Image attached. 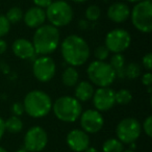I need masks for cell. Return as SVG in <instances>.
<instances>
[{
	"instance_id": "1",
	"label": "cell",
	"mask_w": 152,
	"mask_h": 152,
	"mask_svg": "<svg viewBox=\"0 0 152 152\" xmlns=\"http://www.w3.org/2000/svg\"><path fill=\"white\" fill-rule=\"evenodd\" d=\"M61 56L72 67H78L87 63L90 57V47L85 39L76 34L66 37L61 45Z\"/></svg>"
},
{
	"instance_id": "2",
	"label": "cell",
	"mask_w": 152,
	"mask_h": 152,
	"mask_svg": "<svg viewBox=\"0 0 152 152\" xmlns=\"http://www.w3.org/2000/svg\"><path fill=\"white\" fill-rule=\"evenodd\" d=\"M59 40L61 34L58 28L51 24H43L36 29L32 39V45L37 54L48 55L57 49Z\"/></svg>"
},
{
	"instance_id": "3",
	"label": "cell",
	"mask_w": 152,
	"mask_h": 152,
	"mask_svg": "<svg viewBox=\"0 0 152 152\" xmlns=\"http://www.w3.org/2000/svg\"><path fill=\"white\" fill-rule=\"evenodd\" d=\"M24 112L31 118H43L52 110L50 96L41 90H34L27 93L23 100Z\"/></svg>"
},
{
	"instance_id": "4",
	"label": "cell",
	"mask_w": 152,
	"mask_h": 152,
	"mask_svg": "<svg viewBox=\"0 0 152 152\" xmlns=\"http://www.w3.org/2000/svg\"><path fill=\"white\" fill-rule=\"evenodd\" d=\"M52 110L58 120L66 123H73L80 117L83 107L80 101L75 97L63 96L54 101L52 104Z\"/></svg>"
},
{
	"instance_id": "5",
	"label": "cell",
	"mask_w": 152,
	"mask_h": 152,
	"mask_svg": "<svg viewBox=\"0 0 152 152\" xmlns=\"http://www.w3.org/2000/svg\"><path fill=\"white\" fill-rule=\"evenodd\" d=\"M87 73L93 85L99 88L110 87L116 79V74L110 63L94 61L89 65Z\"/></svg>"
},
{
	"instance_id": "6",
	"label": "cell",
	"mask_w": 152,
	"mask_h": 152,
	"mask_svg": "<svg viewBox=\"0 0 152 152\" xmlns=\"http://www.w3.org/2000/svg\"><path fill=\"white\" fill-rule=\"evenodd\" d=\"M132 25L139 31L149 34L152 30V2L151 0H142L135 3L130 12Z\"/></svg>"
},
{
	"instance_id": "7",
	"label": "cell",
	"mask_w": 152,
	"mask_h": 152,
	"mask_svg": "<svg viewBox=\"0 0 152 152\" xmlns=\"http://www.w3.org/2000/svg\"><path fill=\"white\" fill-rule=\"evenodd\" d=\"M46 19L55 27H64L73 20V10L65 0L52 1L45 11Z\"/></svg>"
},
{
	"instance_id": "8",
	"label": "cell",
	"mask_w": 152,
	"mask_h": 152,
	"mask_svg": "<svg viewBox=\"0 0 152 152\" xmlns=\"http://www.w3.org/2000/svg\"><path fill=\"white\" fill-rule=\"evenodd\" d=\"M142 132V125L134 118H125L119 122L116 128V134L123 144L134 143Z\"/></svg>"
},
{
	"instance_id": "9",
	"label": "cell",
	"mask_w": 152,
	"mask_h": 152,
	"mask_svg": "<svg viewBox=\"0 0 152 152\" xmlns=\"http://www.w3.org/2000/svg\"><path fill=\"white\" fill-rule=\"evenodd\" d=\"M131 37L127 30L116 28L107 32L105 37V46L113 53H122L129 48Z\"/></svg>"
},
{
	"instance_id": "10",
	"label": "cell",
	"mask_w": 152,
	"mask_h": 152,
	"mask_svg": "<svg viewBox=\"0 0 152 152\" xmlns=\"http://www.w3.org/2000/svg\"><path fill=\"white\" fill-rule=\"evenodd\" d=\"M56 72V66L51 57L47 55H41L34 61L32 73L34 77L41 83H48L54 77Z\"/></svg>"
},
{
	"instance_id": "11",
	"label": "cell",
	"mask_w": 152,
	"mask_h": 152,
	"mask_svg": "<svg viewBox=\"0 0 152 152\" xmlns=\"http://www.w3.org/2000/svg\"><path fill=\"white\" fill-rule=\"evenodd\" d=\"M48 143L47 132L41 126H32L24 137V148L28 152H41Z\"/></svg>"
},
{
	"instance_id": "12",
	"label": "cell",
	"mask_w": 152,
	"mask_h": 152,
	"mask_svg": "<svg viewBox=\"0 0 152 152\" xmlns=\"http://www.w3.org/2000/svg\"><path fill=\"white\" fill-rule=\"evenodd\" d=\"M81 128L87 133H97L102 129L104 119L101 113L96 110H88L80 115Z\"/></svg>"
},
{
	"instance_id": "13",
	"label": "cell",
	"mask_w": 152,
	"mask_h": 152,
	"mask_svg": "<svg viewBox=\"0 0 152 152\" xmlns=\"http://www.w3.org/2000/svg\"><path fill=\"white\" fill-rule=\"evenodd\" d=\"M94 107L98 112H107L116 104L115 91L110 87L99 88L92 97Z\"/></svg>"
},
{
	"instance_id": "14",
	"label": "cell",
	"mask_w": 152,
	"mask_h": 152,
	"mask_svg": "<svg viewBox=\"0 0 152 152\" xmlns=\"http://www.w3.org/2000/svg\"><path fill=\"white\" fill-rule=\"evenodd\" d=\"M67 145L75 152H83L90 146V137L81 129H73L67 135Z\"/></svg>"
},
{
	"instance_id": "15",
	"label": "cell",
	"mask_w": 152,
	"mask_h": 152,
	"mask_svg": "<svg viewBox=\"0 0 152 152\" xmlns=\"http://www.w3.org/2000/svg\"><path fill=\"white\" fill-rule=\"evenodd\" d=\"M14 54L21 59H31L34 61L37 58V53L34 51L32 42L26 40V39L20 38L14 41L12 45Z\"/></svg>"
},
{
	"instance_id": "16",
	"label": "cell",
	"mask_w": 152,
	"mask_h": 152,
	"mask_svg": "<svg viewBox=\"0 0 152 152\" xmlns=\"http://www.w3.org/2000/svg\"><path fill=\"white\" fill-rule=\"evenodd\" d=\"M22 20L29 28H36L37 29L45 23L46 14H45V11L43 9L34 7L27 10L25 14H23V19Z\"/></svg>"
},
{
	"instance_id": "17",
	"label": "cell",
	"mask_w": 152,
	"mask_h": 152,
	"mask_svg": "<svg viewBox=\"0 0 152 152\" xmlns=\"http://www.w3.org/2000/svg\"><path fill=\"white\" fill-rule=\"evenodd\" d=\"M130 16V9L126 3L115 2L107 9V18L115 23L125 22Z\"/></svg>"
},
{
	"instance_id": "18",
	"label": "cell",
	"mask_w": 152,
	"mask_h": 152,
	"mask_svg": "<svg viewBox=\"0 0 152 152\" xmlns=\"http://www.w3.org/2000/svg\"><path fill=\"white\" fill-rule=\"evenodd\" d=\"M94 87L89 81H80L75 88V98L78 101L87 102L92 99L94 95Z\"/></svg>"
},
{
	"instance_id": "19",
	"label": "cell",
	"mask_w": 152,
	"mask_h": 152,
	"mask_svg": "<svg viewBox=\"0 0 152 152\" xmlns=\"http://www.w3.org/2000/svg\"><path fill=\"white\" fill-rule=\"evenodd\" d=\"M110 65L112 66L113 70L116 74V78L123 79L125 77L124 69H125V58L122 55V53H115L113 57L110 58Z\"/></svg>"
},
{
	"instance_id": "20",
	"label": "cell",
	"mask_w": 152,
	"mask_h": 152,
	"mask_svg": "<svg viewBox=\"0 0 152 152\" xmlns=\"http://www.w3.org/2000/svg\"><path fill=\"white\" fill-rule=\"evenodd\" d=\"M78 72L75 69V67H72V66L66 68L65 71L63 72V75H61V80H63V83L66 87H74V86H76L78 83Z\"/></svg>"
},
{
	"instance_id": "21",
	"label": "cell",
	"mask_w": 152,
	"mask_h": 152,
	"mask_svg": "<svg viewBox=\"0 0 152 152\" xmlns=\"http://www.w3.org/2000/svg\"><path fill=\"white\" fill-rule=\"evenodd\" d=\"M5 131L10 133H18L23 129V122L19 117L12 116L4 121Z\"/></svg>"
},
{
	"instance_id": "22",
	"label": "cell",
	"mask_w": 152,
	"mask_h": 152,
	"mask_svg": "<svg viewBox=\"0 0 152 152\" xmlns=\"http://www.w3.org/2000/svg\"><path fill=\"white\" fill-rule=\"evenodd\" d=\"M124 150V146L118 139H108L102 145L103 152H122Z\"/></svg>"
},
{
	"instance_id": "23",
	"label": "cell",
	"mask_w": 152,
	"mask_h": 152,
	"mask_svg": "<svg viewBox=\"0 0 152 152\" xmlns=\"http://www.w3.org/2000/svg\"><path fill=\"white\" fill-rule=\"evenodd\" d=\"M124 75L128 79H137L142 75V68L139 64L130 63L127 66H125Z\"/></svg>"
},
{
	"instance_id": "24",
	"label": "cell",
	"mask_w": 152,
	"mask_h": 152,
	"mask_svg": "<svg viewBox=\"0 0 152 152\" xmlns=\"http://www.w3.org/2000/svg\"><path fill=\"white\" fill-rule=\"evenodd\" d=\"M115 100L116 103L121 104V105H125L128 104L132 100V94L130 91L127 89H121L118 92H115Z\"/></svg>"
},
{
	"instance_id": "25",
	"label": "cell",
	"mask_w": 152,
	"mask_h": 152,
	"mask_svg": "<svg viewBox=\"0 0 152 152\" xmlns=\"http://www.w3.org/2000/svg\"><path fill=\"white\" fill-rule=\"evenodd\" d=\"M5 17L7 18V20L10 21L11 24H16L18 22H20L23 19V12L20 7H14L7 11Z\"/></svg>"
},
{
	"instance_id": "26",
	"label": "cell",
	"mask_w": 152,
	"mask_h": 152,
	"mask_svg": "<svg viewBox=\"0 0 152 152\" xmlns=\"http://www.w3.org/2000/svg\"><path fill=\"white\" fill-rule=\"evenodd\" d=\"M101 10L98 5H90L86 10V19L89 22H96L100 18Z\"/></svg>"
},
{
	"instance_id": "27",
	"label": "cell",
	"mask_w": 152,
	"mask_h": 152,
	"mask_svg": "<svg viewBox=\"0 0 152 152\" xmlns=\"http://www.w3.org/2000/svg\"><path fill=\"white\" fill-rule=\"evenodd\" d=\"M108 56H110V50L106 48L105 45H100L96 48L95 57L97 61H105V59H107Z\"/></svg>"
},
{
	"instance_id": "28",
	"label": "cell",
	"mask_w": 152,
	"mask_h": 152,
	"mask_svg": "<svg viewBox=\"0 0 152 152\" xmlns=\"http://www.w3.org/2000/svg\"><path fill=\"white\" fill-rule=\"evenodd\" d=\"M11 23L5 15H0V38H3L10 32Z\"/></svg>"
},
{
	"instance_id": "29",
	"label": "cell",
	"mask_w": 152,
	"mask_h": 152,
	"mask_svg": "<svg viewBox=\"0 0 152 152\" xmlns=\"http://www.w3.org/2000/svg\"><path fill=\"white\" fill-rule=\"evenodd\" d=\"M144 132L147 134V137H152V116H148L146 118V120L144 121L143 124Z\"/></svg>"
},
{
	"instance_id": "30",
	"label": "cell",
	"mask_w": 152,
	"mask_h": 152,
	"mask_svg": "<svg viewBox=\"0 0 152 152\" xmlns=\"http://www.w3.org/2000/svg\"><path fill=\"white\" fill-rule=\"evenodd\" d=\"M142 64H143L144 68L147 70L148 72H150L152 70V53L148 52L147 54H145L142 58Z\"/></svg>"
},
{
	"instance_id": "31",
	"label": "cell",
	"mask_w": 152,
	"mask_h": 152,
	"mask_svg": "<svg viewBox=\"0 0 152 152\" xmlns=\"http://www.w3.org/2000/svg\"><path fill=\"white\" fill-rule=\"evenodd\" d=\"M12 112H13L14 116L20 117L24 114V106L23 103H20V102H15V103L12 105Z\"/></svg>"
},
{
	"instance_id": "32",
	"label": "cell",
	"mask_w": 152,
	"mask_h": 152,
	"mask_svg": "<svg viewBox=\"0 0 152 152\" xmlns=\"http://www.w3.org/2000/svg\"><path fill=\"white\" fill-rule=\"evenodd\" d=\"M53 0H32V2L34 3V5L40 9H47L49 5L52 3Z\"/></svg>"
},
{
	"instance_id": "33",
	"label": "cell",
	"mask_w": 152,
	"mask_h": 152,
	"mask_svg": "<svg viewBox=\"0 0 152 152\" xmlns=\"http://www.w3.org/2000/svg\"><path fill=\"white\" fill-rule=\"evenodd\" d=\"M142 83H143V85L146 86V87H151L152 74L150 73V72H147V73H145V74L142 75Z\"/></svg>"
},
{
	"instance_id": "34",
	"label": "cell",
	"mask_w": 152,
	"mask_h": 152,
	"mask_svg": "<svg viewBox=\"0 0 152 152\" xmlns=\"http://www.w3.org/2000/svg\"><path fill=\"white\" fill-rule=\"evenodd\" d=\"M7 44L2 38H0V54H3V53L7 51Z\"/></svg>"
},
{
	"instance_id": "35",
	"label": "cell",
	"mask_w": 152,
	"mask_h": 152,
	"mask_svg": "<svg viewBox=\"0 0 152 152\" xmlns=\"http://www.w3.org/2000/svg\"><path fill=\"white\" fill-rule=\"evenodd\" d=\"M79 27H80L81 29H89V27H90V22L88 21L87 19L80 20V21H79Z\"/></svg>"
},
{
	"instance_id": "36",
	"label": "cell",
	"mask_w": 152,
	"mask_h": 152,
	"mask_svg": "<svg viewBox=\"0 0 152 152\" xmlns=\"http://www.w3.org/2000/svg\"><path fill=\"white\" fill-rule=\"evenodd\" d=\"M4 132H5L4 121H3V119L0 117V140L2 139V137L4 135Z\"/></svg>"
},
{
	"instance_id": "37",
	"label": "cell",
	"mask_w": 152,
	"mask_h": 152,
	"mask_svg": "<svg viewBox=\"0 0 152 152\" xmlns=\"http://www.w3.org/2000/svg\"><path fill=\"white\" fill-rule=\"evenodd\" d=\"M0 67H1V70H2V71H3V73H5V74L10 73L9 66H7L5 63H0Z\"/></svg>"
},
{
	"instance_id": "38",
	"label": "cell",
	"mask_w": 152,
	"mask_h": 152,
	"mask_svg": "<svg viewBox=\"0 0 152 152\" xmlns=\"http://www.w3.org/2000/svg\"><path fill=\"white\" fill-rule=\"evenodd\" d=\"M83 152H99V151H98V150L96 149V148H94V147H88Z\"/></svg>"
},
{
	"instance_id": "39",
	"label": "cell",
	"mask_w": 152,
	"mask_h": 152,
	"mask_svg": "<svg viewBox=\"0 0 152 152\" xmlns=\"http://www.w3.org/2000/svg\"><path fill=\"white\" fill-rule=\"evenodd\" d=\"M72 1H74L75 3H83L86 1H88V0H72Z\"/></svg>"
},
{
	"instance_id": "40",
	"label": "cell",
	"mask_w": 152,
	"mask_h": 152,
	"mask_svg": "<svg viewBox=\"0 0 152 152\" xmlns=\"http://www.w3.org/2000/svg\"><path fill=\"white\" fill-rule=\"evenodd\" d=\"M129 145H130V148H129V149H131V150H133V149H135V148H137V145H135V143H130Z\"/></svg>"
},
{
	"instance_id": "41",
	"label": "cell",
	"mask_w": 152,
	"mask_h": 152,
	"mask_svg": "<svg viewBox=\"0 0 152 152\" xmlns=\"http://www.w3.org/2000/svg\"><path fill=\"white\" fill-rule=\"evenodd\" d=\"M15 152H28V151H27V150L25 149V148H20V149L16 150Z\"/></svg>"
},
{
	"instance_id": "42",
	"label": "cell",
	"mask_w": 152,
	"mask_h": 152,
	"mask_svg": "<svg viewBox=\"0 0 152 152\" xmlns=\"http://www.w3.org/2000/svg\"><path fill=\"white\" fill-rule=\"evenodd\" d=\"M126 1L131 2V3H137V2H140V1H142V0H126Z\"/></svg>"
},
{
	"instance_id": "43",
	"label": "cell",
	"mask_w": 152,
	"mask_h": 152,
	"mask_svg": "<svg viewBox=\"0 0 152 152\" xmlns=\"http://www.w3.org/2000/svg\"><path fill=\"white\" fill-rule=\"evenodd\" d=\"M122 152H134L133 150H131V149H126V150H123Z\"/></svg>"
},
{
	"instance_id": "44",
	"label": "cell",
	"mask_w": 152,
	"mask_h": 152,
	"mask_svg": "<svg viewBox=\"0 0 152 152\" xmlns=\"http://www.w3.org/2000/svg\"><path fill=\"white\" fill-rule=\"evenodd\" d=\"M0 152H7V150L4 149V148H2V147H0Z\"/></svg>"
}]
</instances>
